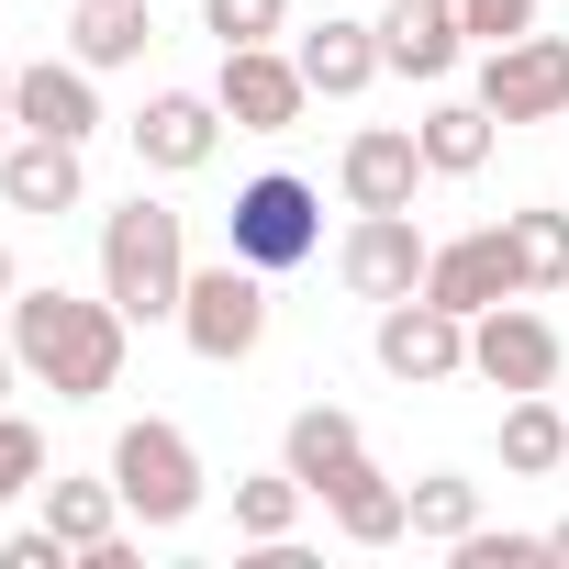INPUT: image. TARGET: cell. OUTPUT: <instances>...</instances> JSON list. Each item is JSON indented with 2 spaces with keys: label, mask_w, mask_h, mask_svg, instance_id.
Instances as JSON below:
<instances>
[{
  "label": "cell",
  "mask_w": 569,
  "mask_h": 569,
  "mask_svg": "<svg viewBox=\"0 0 569 569\" xmlns=\"http://www.w3.org/2000/svg\"><path fill=\"white\" fill-rule=\"evenodd\" d=\"M547 558H569V513H558V525H547Z\"/></svg>",
  "instance_id": "cell-33"
},
{
  "label": "cell",
  "mask_w": 569,
  "mask_h": 569,
  "mask_svg": "<svg viewBox=\"0 0 569 569\" xmlns=\"http://www.w3.org/2000/svg\"><path fill=\"white\" fill-rule=\"evenodd\" d=\"M369 347H380V369H391L402 391H436V380L469 369V313H447V302L413 291V302H380V336H369Z\"/></svg>",
  "instance_id": "cell-9"
},
{
  "label": "cell",
  "mask_w": 569,
  "mask_h": 569,
  "mask_svg": "<svg viewBox=\"0 0 569 569\" xmlns=\"http://www.w3.org/2000/svg\"><path fill=\"white\" fill-rule=\"evenodd\" d=\"M480 101H491V123H558L569 112V34L480 46Z\"/></svg>",
  "instance_id": "cell-8"
},
{
  "label": "cell",
  "mask_w": 569,
  "mask_h": 569,
  "mask_svg": "<svg viewBox=\"0 0 569 569\" xmlns=\"http://www.w3.org/2000/svg\"><path fill=\"white\" fill-rule=\"evenodd\" d=\"M413 491V536L425 547H458L469 525H480V480H458V469H425V480H402Z\"/></svg>",
  "instance_id": "cell-24"
},
{
  "label": "cell",
  "mask_w": 569,
  "mask_h": 569,
  "mask_svg": "<svg viewBox=\"0 0 569 569\" xmlns=\"http://www.w3.org/2000/svg\"><path fill=\"white\" fill-rule=\"evenodd\" d=\"M146 0H79V23H68V57L79 68H134L146 57Z\"/></svg>",
  "instance_id": "cell-22"
},
{
  "label": "cell",
  "mask_w": 569,
  "mask_h": 569,
  "mask_svg": "<svg viewBox=\"0 0 569 569\" xmlns=\"http://www.w3.org/2000/svg\"><path fill=\"white\" fill-rule=\"evenodd\" d=\"M223 246H234L246 268H268V279L313 268V257H325V190H313V179H291V168L246 179V190H234V212H223Z\"/></svg>",
  "instance_id": "cell-3"
},
{
  "label": "cell",
  "mask_w": 569,
  "mask_h": 569,
  "mask_svg": "<svg viewBox=\"0 0 569 569\" xmlns=\"http://www.w3.org/2000/svg\"><path fill=\"white\" fill-rule=\"evenodd\" d=\"M458 57H469L458 0H391V12H380V68L391 79H447Z\"/></svg>",
  "instance_id": "cell-16"
},
{
  "label": "cell",
  "mask_w": 569,
  "mask_h": 569,
  "mask_svg": "<svg viewBox=\"0 0 569 569\" xmlns=\"http://www.w3.org/2000/svg\"><path fill=\"white\" fill-rule=\"evenodd\" d=\"M12 123H23V134H68V146H90V134H101V68H79V57H34V68H12Z\"/></svg>",
  "instance_id": "cell-13"
},
{
  "label": "cell",
  "mask_w": 569,
  "mask_h": 569,
  "mask_svg": "<svg viewBox=\"0 0 569 569\" xmlns=\"http://www.w3.org/2000/svg\"><path fill=\"white\" fill-rule=\"evenodd\" d=\"M179 336H190V358H212V369L257 358V336H268V268H246L234 246H223V268H190Z\"/></svg>",
  "instance_id": "cell-5"
},
{
  "label": "cell",
  "mask_w": 569,
  "mask_h": 569,
  "mask_svg": "<svg viewBox=\"0 0 569 569\" xmlns=\"http://www.w3.org/2000/svg\"><path fill=\"white\" fill-rule=\"evenodd\" d=\"M0 201H12V212H79L90 201V168H79V146L68 134H12V146H0Z\"/></svg>",
  "instance_id": "cell-15"
},
{
  "label": "cell",
  "mask_w": 569,
  "mask_h": 569,
  "mask_svg": "<svg viewBox=\"0 0 569 569\" xmlns=\"http://www.w3.org/2000/svg\"><path fill=\"white\" fill-rule=\"evenodd\" d=\"M12 358L57 402H101L123 380V302L112 291L79 302V291H57V279H46V291H12Z\"/></svg>",
  "instance_id": "cell-1"
},
{
  "label": "cell",
  "mask_w": 569,
  "mask_h": 569,
  "mask_svg": "<svg viewBox=\"0 0 569 569\" xmlns=\"http://www.w3.org/2000/svg\"><path fill=\"white\" fill-rule=\"evenodd\" d=\"M558 458H569V413H558L547 391H513V402H502V469H513V480H547Z\"/></svg>",
  "instance_id": "cell-21"
},
{
  "label": "cell",
  "mask_w": 569,
  "mask_h": 569,
  "mask_svg": "<svg viewBox=\"0 0 569 569\" xmlns=\"http://www.w3.org/2000/svg\"><path fill=\"white\" fill-rule=\"evenodd\" d=\"M425 268H436V234H425L413 212H358L347 246H336V279H347L358 302H413Z\"/></svg>",
  "instance_id": "cell-7"
},
{
  "label": "cell",
  "mask_w": 569,
  "mask_h": 569,
  "mask_svg": "<svg viewBox=\"0 0 569 569\" xmlns=\"http://www.w3.org/2000/svg\"><path fill=\"white\" fill-rule=\"evenodd\" d=\"M23 491H46V425L0 413V502H23Z\"/></svg>",
  "instance_id": "cell-28"
},
{
  "label": "cell",
  "mask_w": 569,
  "mask_h": 569,
  "mask_svg": "<svg viewBox=\"0 0 569 569\" xmlns=\"http://www.w3.org/2000/svg\"><path fill=\"white\" fill-rule=\"evenodd\" d=\"M212 146H223V101H212V90H157V101L134 112V157L168 168V179L212 168Z\"/></svg>",
  "instance_id": "cell-14"
},
{
  "label": "cell",
  "mask_w": 569,
  "mask_h": 569,
  "mask_svg": "<svg viewBox=\"0 0 569 569\" xmlns=\"http://www.w3.org/2000/svg\"><path fill=\"white\" fill-rule=\"evenodd\" d=\"M101 291L123 302V325H179V291H190V234L168 201H123L101 223Z\"/></svg>",
  "instance_id": "cell-2"
},
{
  "label": "cell",
  "mask_w": 569,
  "mask_h": 569,
  "mask_svg": "<svg viewBox=\"0 0 569 569\" xmlns=\"http://www.w3.org/2000/svg\"><path fill=\"white\" fill-rule=\"evenodd\" d=\"M325 502H336V536H347V547H391V536H413V491L380 480V469H347Z\"/></svg>",
  "instance_id": "cell-20"
},
{
  "label": "cell",
  "mask_w": 569,
  "mask_h": 569,
  "mask_svg": "<svg viewBox=\"0 0 569 569\" xmlns=\"http://www.w3.org/2000/svg\"><path fill=\"white\" fill-rule=\"evenodd\" d=\"M302 502H313V491H302L291 469H268V480H234V536H246V547H279V536L302 525Z\"/></svg>",
  "instance_id": "cell-25"
},
{
  "label": "cell",
  "mask_w": 569,
  "mask_h": 569,
  "mask_svg": "<svg viewBox=\"0 0 569 569\" xmlns=\"http://www.w3.org/2000/svg\"><path fill=\"white\" fill-rule=\"evenodd\" d=\"M513 291H525V257H513V234H502V223L447 234V246H436V268H425V302H447V313H491V302H513Z\"/></svg>",
  "instance_id": "cell-12"
},
{
  "label": "cell",
  "mask_w": 569,
  "mask_h": 569,
  "mask_svg": "<svg viewBox=\"0 0 569 569\" xmlns=\"http://www.w3.org/2000/svg\"><path fill=\"white\" fill-rule=\"evenodd\" d=\"M447 558H458V569H536V558H547V536H491V525H469Z\"/></svg>",
  "instance_id": "cell-29"
},
{
  "label": "cell",
  "mask_w": 569,
  "mask_h": 569,
  "mask_svg": "<svg viewBox=\"0 0 569 569\" xmlns=\"http://www.w3.org/2000/svg\"><path fill=\"white\" fill-rule=\"evenodd\" d=\"M558 325L547 313H525V291L513 302H491V313H469V380H491L502 402L513 391H558Z\"/></svg>",
  "instance_id": "cell-6"
},
{
  "label": "cell",
  "mask_w": 569,
  "mask_h": 569,
  "mask_svg": "<svg viewBox=\"0 0 569 569\" xmlns=\"http://www.w3.org/2000/svg\"><path fill=\"white\" fill-rule=\"evenodd\" d=\"M279 469H291V480L325 502L347 469H369V436H358V413H336V402H302V413H291V436H279Z\"/></svg>",
  "instance_id": "cell-17"
},
{
  "label": "cell",
  "mask_w": 569,
  "mask_h": 569,
  "mask_svg": "<svg viewBox=\"0 0 569 569\" xmlns=\"http://www.w3.org/2000/svg\"><path fill=\"white\" fill-rule=\"evenodd\" d=\"M12 380H23V358H12V336H0V402H12Z\"/></svg>",
  "instance_id": "cell-32"
},
{
  "label": "cell",
  "mask_w": 569,
  "mask_h": 569,
  "mask_svg": "<svg viewBox=\"0 0 569 569\" xmlns=\"http://www.w3.org/2000/svg\"><path fill=\"white\" fill-rule=\"evenodd\" d=\"M413 134H425V168H436V179H480V168H491V134H502V123H491V101L469 90V101H436V112H425Z\"/></svg>",
  "instance_id": "cell-19"
},
{
  "label": "cell",
  "mask_w": 569,
  "mask_h": 569,
  "mask_svg": "<svg viewBox=\"0 0 569 569\" xmlns=\"http://www.w3.org/2000/svg\"><path fill=\"white\" fill-rule=\"evenodd\" d=\"M513 257H525V291H569V212H502Z\"/></svg>",
  "instance_id": "cell-26"
},
{
  "label": "cell",
  "mask_w": 569,
  "mask_h": 569,
  "mask_svg": "<svg viewBox=\"0 0 569 569\" xmlns=\"http://www.w3.org/2000/svg\"><path fill=\"white\" fill-rule=\"evenodd\" d=\"M12 134H23V123H12V68H0V146H12Z\"/></svg>",
  "instance_id": "cell-31"
},
{
  "label": "cell",
  "mask_w": 569,
  "mask_h": 569,
  "mask_svg": "<svg viewBox=\"0 0 569 569\" xmlns=\"http://www.w3.org/2000/svg\"><path fill=\"white\" fill-rule=\"evenodd\" d=\"M302 79H313V101H358L369 79H380V23H358V12H325L302 46Z\"/></svg>",
  "instance_id": "cell-18"
},
{
  "label": "cell",
  "mask_w": 569,
  "mask_h": 569,
  "mask_svg": "<svg viewBox=\"0 0 569 569\" xmlns=\"http://www.w3.org/2000/svg\"><path fill=\"white\" fill-rule=\"evenodd\" d=\"M12 291H23V279H12V246H0V302H12Z\"/></svg>",
  "instance_id": "cell-34"
},
{
  "label": "cell",
  "mask_w": 569,
  "mask_h": 569,
  "mask_svg": "<svg viewBox=\"0 0 569 569\" xmlns=\"http://www.w3.org/2000/svg\"><path fill=\"white\" fill-rule=\"evenodd\" d=\"M112 491H123V513L134 525H190L201 513V447L168 425V413H146V425H123L112 436Z\"/></svg>",
  "instance_id": "cell-4"
},
{
  "label": "cell",
  "mask_w": 569,
  "mask_h": 569,
  "mask_svg": "<svg viewBox=\"0 0 569 569\" xmlns=\"http://www.w3.org/2000/svg\"><path fill=\"white\" fill-rule=\"evenodd\" d=\"M34 502H46V525H57L79 558H90L101 536H123V491H112V480H46Z\"/></svg>",
  "instance_id": "cell-23"
},
{
  "label": "cell",
  "mask_w": 569,
  "mask_h": 569,
  "mask_svg": "<svg viewBox=\"0 0 569 569\" xmlns=\"http://www.w3.org/2000/svg\"><path fill=\"white\" fill-rule=\"evenodd\" d=\"M425 179H436V168H425V134H413V123H369V134H347V157H336L347 212H413Z\"/></svg>",
  "instance_id": "cell-11"
},
{
  "label": "cell",
  "mask_w": 569,
  "mask_h": 569,
  "mask_svg": "<svg viewBox=\"0 0 569 569\" xmlns=\"http://www.w3.org/2000/svg\"><path fill=\"white\" fill-rule=\"evenodd\" d=\"M201 34H223V46H279V34H291V0H201Z\"/></svg>",
  "instance_id": "cell-27"
},
{
  "label": "cell",
  "mask_w": 569,
  "mask_h": 569,
  "mask_svg": "<svg viewBox=\"0 0 569 569\" xmlns=\"http://www.w3.org/2000/svg\"><path fill=\"white\" fill-rule=\"evenodd\" d=\"M212 101H223V123H234V134H291V123H302V101H313V79H302V57H279V46H223Z\"/></svg>",
  "instance_id": "cell-10"
},
{
  "label": "cell",
  "mask_w": 569,
  "mask_h": 569,
  "mask_svg": "<svg viewBox=\"0 0 569 569\" xmlns=\"http://www.w3.org/2000/svg\"><path fill=\"white\" fill-rule=\"evenodd\" d=\"M458 34L469 46H513V34H536V0H458Z\"/></svg>",
  "instance_id": "cell-30"
}]
</instances>
